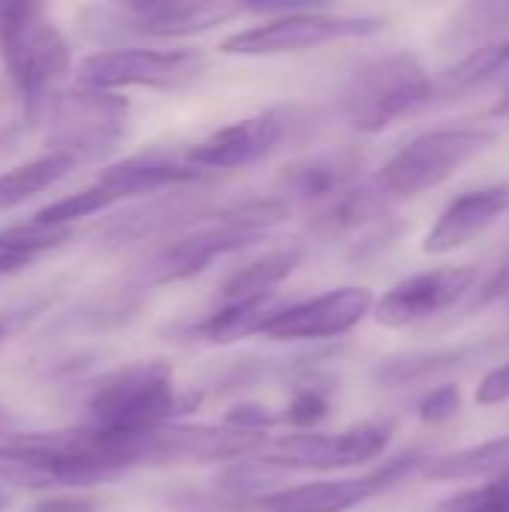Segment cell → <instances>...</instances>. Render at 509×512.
<instances>
[{"label":"cell","mask_w":509,"mask_h":512,"mask_svg":"<svg viewBox=\"0 0 509 512\" xmlns=\"http://www.w3.org/2000/svg\"><path fill=\"white\" fill-rule=\"evenodd\" d=\"M177 411L174 372L165 360H141L105 375L87 399V423L75 432L90 450L120 462L141 465V441L168 426Z\"/></svg>","instance_id":"1"},{"label":"cell","mask_w":509,"mask_h":512,"mask_svg":"<svg viewBox=\"0 0 509 512\" xmlns=\"http://www.w3.org/2000/svg\"><path fill=\"white\" fill-rule=\"evenodd\" d=\"M288 216H291V204L285 198L240 201L216 213L213 222L183 234L180 240L156 252V258L144 267L141 276L147 285H168V282L192 279L204 273L216 258H225L231 252L246 249L249 243H258L267 231L282 225Z\"/></svg>","instance_id":"2"},{"label":"cell","mask_w":509,"mask_h":512,"mask_svg":"<svg viewBox=\"0 0 509 512\" xmlns=\"http://www.w3.org/2000/svg\"><path fill=\"white\" fill-rule=\"evenodd\" d=\"M435 96V81L423 60L408 51L378 54L360 63L345 90L342 111L357 132L375 135L414 114Z\"/></svg>","instance_id":"3"},{"label":"cell","mask_w":509,"mask_h":512,"mask_svg":"<svg viewBox=\"0 0 509 512\" xmlns=\"http://www.w3.org/2000/svg\"><path fill=\"white\" fill-rule=\"evenodd\" d=\"M0 60L33 114L45 93L69 72V42L42 3L0 6Z\"/></svg>","instance_id":"4"},{"label":"cell","mask_w":509,"mask_h":512,"mask_svg":"<svg viewBox=\"0 0 509 512\" xmlns=\"http://www.w3.org/2000/svg\"><path fill=\"white\" fill-rule=\"evenodd\" d=\"M126 468L90 450L75 432L21 435L0 444V483L21 489H81L108 483Z\"/></svg>","instance_id":"5"},{"label":"cell","mask_w":509,"mask_h":512,"mask_svg":"<svg viewBox=\"0 0 509 512\" xmlns=\"http://www.w3.org/2000/svg\"><path fill=\"white\" fill-rule=\"evenodd\" d=\"M492 144H495V132L483 126L432 129L408 141L402 150H396L372 183L387 204L411 201L441 186L465 162L477 159Z\"/></svg>","instance_id":"6"},{"label":"cell","mask_w":509,"mask_h":512,"mask_svg":"<svg viewBox=\"0 0 509 512\" xmlns=\"http://www.w3.org/2000/svg\"><path fill=\"white\" fill-rule=\"evenodd\" d=\"M384 27L378 15H333L321 6H309L300 12H288L279 18H267L258 27L237 30L222 39L219 51L231 57H276L291 51H309L336 39H360L372 36Z\"/></svg>","instance_id":"7"},{"label":"cell","mask_w":509,"mask_h":512,"mask_svg":"<svg viewBox=\"0 0 509 512\" xmlns=\"http://www.w3.org/2000/svg\"><path fill=\"white\" fill-rule=\"evenodd\" d=\"M126 111H129L126 99L105 90L78 87L60 93L51 105V129H48V141L54 144L51 153L72 156L75 162L105 156L123 138Z\"/></svg>","instance_id":"8"},{"label":"cell","mask_w":509,"mask_h":512,"mask_svg":"<svg viewBox=\"0 0 509 512\" xmlns=\"http://www.w3.org/2000/svg\"><path fill=\"white\" fill-rule=\"evenodd\" d=\"M390 423H360L345 432H297L261 447L258 462L273 471H342L378 459L390 444Z\"/></svg>","instance_id":"9"},{"label":"cell","mask_w":509,"mask_h":512,"mask_svg":"<svg viewBox=\"0 0 509 512\" xmlns=\"http://www.w3.org/2000/svg\"><path fill=\"white\" fill-rule=\"evenodd\" d=\"M204 69V57L189 48L156 51V48H108L84 57L78 75L84 87L93 90H123V87H159L171 90L192 81Z\"/></svg>","instance_id":"10"},{"label":"cell","mask_w":509,"mask_h":512,"mask_svg":"<svg viewBox=\"0 0 509 512\" xmlns=\"http://www.w3.org/2000/svg\"><path fill=\"white\" fill-rule=\"evenodd\" d=\"M303 123L297 108L279 105V108H267L258 114H249L231 126L216 129L213 135H207L204 141H198L195 147H189L183 153V162L192 165L195 171L207 174V171H237L246 165L261 162L264 156H270L276 147H282V141Z\"/></svg>","instance_id":"11"},{"label":"cell","mask_w":509,"mask_h":512,"mask_svg":"<svg viewBox=\"0 0 509 512\" xmlns=\"http://www.w3.org/2000/svg\"><path fill=\"white\" fill-rule=\"evenodd\" d=\"M375 294L360 285L333 288L327 294L279 306L258 330L273 342H318L351 333L366 315H372Z\"/></svg>","instance_id":"12"},{"label":"cell","mask_w":509,"mask_h":512,"mask_svg":"<svg viewBox=\"0 0 509 512\" xmlns=\"http://www.w3.org/2000/svg\"><path fill=\"white\" fill-rule=\"evenodd\" d=\"M477 288L474 267H435L396 282L381 300H375L372 315L381 327L405 330L432 321L456 309Z\"/></svg>","instance_id":"13"},{"label":"cell","mask_w":509,"mask_h":512,"mask_svg":"<svg viewBox=\"0 0 509 512\" xmlns=\"http://www.w3.org/2000/svg\"><path fill=\"white\" fill-rule=\"evenodd\" d=\"M420 468V456L408 453L399 456L378 471L354 480H321V483H303V486H288L279 492L264 495V510L267 512H351L369 498L387 492L390 486L402 483L411 471Z\"/></svg>","instance_id":"14"},{"label":"cell","mask_w":509,"mask_h":512,"mask_svg":"<svg viewBox=\"0 0 509 512\" xmlns=\"http://www.w3.org/2000/svg\"><path fill=\"white\" fill-rule=\"evenodd\" d=\"M267 444L261 432H243L234 426H186L168 423L150 432L138 447V462H222L249 456Z\"/></svg>","instance_id":"15"},{"label":"cell","mask_w":509,"mask_h":512,"mask_svg":"<svg viewBox=\"0 0 509 512\" xmlns=\"http://www.w3.org/2000/svg\"><path fill=\"white\" fill-rule=\"evenodd\" d=\"M240 12L243 3L228 0H135L114 6L120 27L156 39L195 36L237 18Z\"/></svg>","instance_id":"16"},{"label":"cell","mask_w":509,"mask_h":512,"mask_svg":"<svg viewBox=\"0 0 509 512\" xmlns=\"http://www.w3.org/2000/svg\"><path fill=\"white\" fill-rule=\"evenodd\" d=\"M504 213H509V180L462 192L441 210V216L429 228L423 240V252L426 255L456 252L471 240H477L480 234H486Z\"/></svg>","instance_id":"17"},{"label":"cell","mask_w":509,"mask_h":512,"mask_svg":"<svg viewBox=\"0 0 509 512\" xmlns=\"http://www.w3.org/2000/svg\"><path fill=\"white\" fill-rule=\"evenodd\" d=\"M360 168H363V156L357 150H330L306 162H297L285 174V186L294 201L321 210L339 195H345L351 186H357Z\"/></svg>","instance_id":"18"},{"label":"cell","mask_w":509,"mask_h":512,"mask_svg":"<svg viewBox=\"0 0 509 512\" xmlns=\"http://www.w3.org/2000/svg\"><path fill=\"white\" fill-rule=\"evenodd\" d=\"M201 177L204 174L195 171L192 165H186L183 156L177 159V156H165V153H141V156H132V159H123V162L105 168L96 177V183L123 201V198L159 192L168 186H183V183H192Z\"/></svg>","instance_id":"19"},{"label":"cell","mask_w":509,"mask_h":512,"mask_svg":"<svg viewBox=\"0 0 509 512\" xmlns=\"http://www.w3.org/2000/svg\"><path fill=\"white\" fill-rule=\"evenodd\" d=\"M303 246H279L243 267H237L219 288V303L270 300L276 288L303 264Z\"/></svg>","instance_id":"20"},{"label":"cell","mask_w":509,"mask_h":512,"mask_svg":"<svg viewBox=\"0 0 509 512\" xmlns=\"http://www.w3.org/2000/svg\"><path fill=\"white\" fill-rule=\"evenodd\" d=\"M474 354H477V348H471V345L399 354V357H390V360L375 372V381H378V387H384V390L411 387V384L432 381V378H441V375L453 372L456 366L468 363Z\"/></svg>","instance_id":"21"},{"label":"cell","mask_w":509,"mask_h":512,"mask_svg":"<svg viewBox=\"0 0 509 512\" xmlns=\"http://www.w3.org/2000/svg\"><path fill=\"white\" fill-rule=\"evenodd\" d=\"M509 468V435L474 444L459 453L438 456L426 465V480L432 483H459V480H477L489 474H501Z\"/></svg>","instance_id":"22"},{"label":"cell","mask_w":509,"mask_h":512,"mask_svg":"<svg viewBox=\"0 0 509 512\" xmlns=\"http://www.w3.org/2000/svg\"><path fill=\"white\" fill-rule=\"evenodd\" d=\"M72 240V228H54L39 222H18L0 231V276L18 273L48 255L51 249Z\"/></svg>","instance_id":"23"},{"label":"cell","mask_w":509,"mask_h":512,"mask_svg":"<svg viewBox=\"0 0 509 512\" xmlns=\"http://www.w3.org/2000/svg\"><path fill=\"white\" fill-rule=\"evenodd\" d=\"M75 168L72 156L63 153H45L39 159H30L24 165H15L0 174V210H12L24 204L27 198L39 195L42 189L54 186Z\"/></svg>","instance_id":"24"},{"label":"cell","mask_w":509,"mask_h":512,"mask_svg":"<svg viewBox=\"0 0 509 512\" xmlns=\"http://www.w3.org/2000/svg\"><path fill=\"white\" fill-rule=\"evenodd\" d=\"M279 306H273L270 300H240V303H219L216 312H210L192 333L201 336L204 342L213 345H228L237 339H246L252 333L261 330V324L276 312Z\"/></svg>","instance_id":"25"},{"label":"cell","mask_w":509,"mask_h":512,"mask_svg":"<svg viewBox=\"0 0 509 512\" xmlns=\"http://www.w3.org/2000/svg\"><path fill=\"white\" fill-rule=\"evenodd\" d=\"M509 66V36L504 39H492L474 51H468L456 66L447 69L444 84L447 90H468V87H480L489 78H495L498 72H504Z\"/></svg>","instance_id":"26"},{"label":"cell","mask_w":509,"mask_h":512,"mask_svg":"<svg viewBox=\"0 0 509 512\" xmlns=\"http://www.w3.org/2000/svg\"><path fill=\"white\" fill-rule=\"evenodd\" d=\"M509 30V3L489 0V3H471L462 6L453 21L447 24V39L453 45H474L480 39H492Z\"/></svg>","instance_id":"27"},{"label":"cell","mask_w":509,"mask_h":512,"mask_svg":"<svg viewBox=\"0 0 509 512\" xmlns=\"http://www.w3.org/2000/svg\"><path fill=\"white\" fill-rule=\"evenodd\" d=\"M120 198L108 189H102L99 183L87 186V189H78L66 198H57L51 204H45L42 210H36L30 216V222H39V225H54V228H72V222L84 219V216H93V213H102L108 210L111 204H117Z\"/></svg>","instance_id":"28"},{"label":"cell","mask_w":509,"mask_h":512,"mask_svg":"<svg viewBox=\"0 0 509 512\" xmlns=\"http://www.w3.org/2000/svg\"><path fill=\"white\" fill-rule=\"evenodd\" d=\"M432 512H509V468H504L486 486L468 489L441 501Z\"/></svg>","instance_id":"29"},{"label":"cell","mask_w":509,"mask_h":512,"mask_svg":"<svg viewBox=\"0 0 509 512\" xmlns=\"http://www.w3.org/2000/svg\"><path fill=\"white\" fill-rule=\"evenodd\" d=\"M330 414V399L321 387H306L300 390L291 405L279 414V423H291L294 429H312Z\"/></svg>","instance_id":"30"},{"label":"cell","mask_w":509,"mask_h":512,"mask_svg":"<svg viewBox=\"0 0 509 512\" xmlns=\"http://www.w3.org/2000/svg\"><path fill=\"white\" fill-rule=\"evenodd\" d=\"M462 411V390L456 384H441L435 387L423 402H420V420L429 423V426H438V423H447L453 420L456 414Z\"/></svg>","instance_id":"31"},{"label":"cell","mask_w":509,"mask_h":512,"mask_svg":"<svg viewBox=\"0 0 509 512\" xmlns=\"http://www.w3.org/2000/svg\"><path fill=\"white\" fill-rule=\"evenodd\" d=\"M273 468H267L264 462H246V465H234V468H228L222 477H219V486L225 489V492H231V495H252V492H258V489H264L267 486V474H270Z\"/></svg>","instance_id":"32"},{"label":"cell","mask_w":509,"mask_h":512,"mask_svg":"<svg viewBox=\"0 0 509 512\" xmlns=\"http://www.w3.org/2000/svg\"><path fill=\"white\" fill-rule=\"evenodd\" d=\"M495 300H509V261H504L483 285L474 288V297H471L468 309L477 312L483 306H492Z\"/></svg>","instance_id":"33"},{"label":"cell","mask_w":509,"mask_h":512,"mask_svg":"<svg viewBox=\"0 0 509 512\" xmlns=\"http://www.w3.org/2000/svg\"><path fill=\"white\" fill-rule=\"evenodd\" d=\"M273 423H279V417L270 414L261 405H240L225 417V426H234V429H243V432H261V435H267V429Z\"/></svg>","instance_id":"34"},{"label":"cell","mask_w":509,"mask_h":512,"mask_svg":"<svg viewBox=\"0 0 509 512\" xmlns=\"http://www.w3.org/2000/svg\"><path fill=\"white\" fill-rule=\"evenodd\" d=\"M477 402L486 405V408L509 402V360L507 363H501L498 369H492V372L480 381V387H477Z\"/></svg>","instance_id":"35"},{"label":"cell","mask_w":509,"mask_h":512,"mask_svg":"<svg viewBox=\"0 0 509 512\" xmlns=\"http://www.w3.org/2000/svg\"><path fill=\"white\" fill-rule=\"evenodd\" d=\"M33 512H99V507L90 498H63V495H57V498L39 501Z\"/></svg>","instance_id":"36"},{"label":"cell","mask_w":509,"mask_h":512,"mask_svg":"<svg viewBox=\"0 0 509 512\" xmlns=\"http://www.w3.org/2000/svg\"><path fill=\"white\" fill-rule=\"evenodd\" d=\"M21 435H27V432H21V420H18L12 411H6V408L0 405V444L15 441V438H21Z\"/></svg>","instance_id":"37"},{"label":"cell","mask_w":509,"mask_h":512,"mask_svg":"<svg viewBox=\"0 0 509 512\" xmlns=\"http://www.w3.org/2000/svg\"><path fill=\"white\" fill-rule=\"evenodd\" d=\"M492 114H498V117H509V87L504 90V96H501V102L492 108Z\"/></svg>","instance_id":"38"},{"label":"cell","mask_w":509,"mask_h":512,"mask_svg":"<svg viewBox=\"0 0 509 512\" xmlns=\"http://www.w3.org/2000/svg\"><path fill=\"white\" fill-rule=\"evenodd\" d=\"M15 327V318L12 315H0V339H6V333Z\"/></svg>","instance_id":"39"},{"label":"cell","mask_w":509,"mask_h":512,"mask_svg":"<svg viewBox=\"0 0 509 512\" xmlns=\"http://www.w3.org/2000/svg\"><path fill=\"white\" fill-rule=\"evenodd\" d=\"M6 507H9V495H6V492H0V512L6 510Z\"/></svg>","instance_id":"40"},{"label":"cell","mask_w":509,"mask_h":512,"mask_svg":"<svg viewBox=\"0 0 509 512\" xmlns=\"http://www.w3.org/2000/svg\"><path fill=\"white\" fill-rule=\"evenodd\" d=\"M507 303H509V300H507Z\"/></svg>","instance_id":"41"}]
</instances>
